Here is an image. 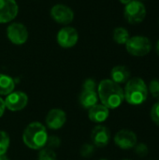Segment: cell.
<instances>
[{
  "instance_id": "3",
  "label": "cell",
  "mask_w": 159,
  "mask_h": 160,
  "mask_svg": "<svg viewBox=\"0 0 159 160\" xmlns=\"http://www.w3.org/2000/svg\"><path fill=\"white\" fill-rule=\"evenodd\" d=\"M48 137L45 126L39 122H33L23 130L22 142L30 149L40 150L45 147Z\"/></svg>"
},
{
  "instance_id": "17",
  "label": "cell",
  "mask_w": 159,
  "mask_h": 160,
  "mask_svg": "<svg viewBox=\"0 0 159 160\" xmlns=\"http://www.w3.org/2000/svg\"><path fill=\"white\" fill-rule=\"evenodd\" d=\"M14 80L8 75L0 73V96H7L14 91Z\"/></svg>"
},
{
  "instance_id": "19",
  "label": "cell",
  "mask_w": 159,
  "mask_h": 160,
  "mask_svg": "<svg viewBox=\"0 0 159 160\" xmlns=\"http://www.w3.org/2000/svg\"><path fill=\"white\" fill-rule=\"evenodd\" d=\"M10 140L7 132L0 130V156L5 155L9 147Z\"/></svg>"
},
{
  "instance_id": "10",
  "label": "cell",
  "mask_w": 159,
  "mask_h": 160,
  "mask_svg": "<svg viewBox=\"0 0 159 160\" xmlns=\"http://www.w3.org/2000/svg\"><path fill=\"white\" fill-rule=\"evenodd\" d=\"M114 143L123 150H129L138 143V138L134 131L130 129H121L114 136Z\"/></svg>"
},
{
  "instance_id": "8",
  "label": "cell",
  "mask_w": 159,
  "mask_h": 160,
  "mask_svg": "<svg viewBox=\"0 0 159 160\" xmlns=\"http://www.w3.org/2000/svg\"><path fill=\"white\" fill-rule=\"evenodd\" d=\"M56 40L58 45L62 48H72L78 43L79 33L74 27L66 25L58 31L56 35Z\"/></svg>"
},
{
  "instance_id": "13",
  "label": "cell",
  "mask_w": 159,
  "mask_h": 160,
  "mask_svg": "<svg viewBox=\"0 0 159 160\" xmlns=\"http://www.w3.org/2000/svg\"><path fill=\"white\" fill-rule=\"evenodd\" d=\"M67 122V114L61 109H52L46 115L45 123L48 128L57 130L63 128Z\"/></svg>"
},
{
  "instance_id": "1",
  "label": "cell",
  "mask_w": 159,
  "mask_h": 160,
  "mask_svg": "<svg viewBox=\"0 0 159 160\" xmlns=\"http://www.w3.org/2000/svg\"><path fill=\"white\" fill-rule=\"evenodd\" d=\"M97 91L101 104L109 110L119 108L125 100L124 89L111 79L102 80L98 83Z\"/></svg>"
},
{
  "instance_id": "28",
  "label": "cell",
  "mask_w": 159,
  "mask_h": 160,
  "mask_svg": "<svg viewBox=\"0 0 159 160\" xmlns=\"http://www.w3.org/2000/svg\"><path fill=\"white\" fill-rule=\"evenodd\" d=\"M119 1H120L123 5H125V6H126V5H127L128 3H130L132 0H119Z\"/></svg>"
},
{
  "instance_id": "31",
  "label": "cell",
  "mask_w": 159,
  "mask_h": 160,
  "mask_svg": "<svg viewBox=\"0 0 159 160\" xmlns=\"http://www.w3.org/2000/svg\"><path fill=\"white\" fill-rule=\"evenodd\" d=\"M99 160H109V159H107V158H100Z\"/></svg>"
},
{
  "instance_id": "21",
  "label": "cell",
  "mask_w": 159,
  "mask_h": 160,
  "mask_svg": "<svg viewBox=\"0 0 159 160\" xmlns=\"http://www.w3.org/2000/svg\"><path fill=\"white\" fill-rule=\"evenodd\" d=\"M148 92L151 96L159 100V79H153L151 80L148 85Z\"/></svg>"
},
{
  "instance_id": "22",
  "label": "cell",
  "mask_w": 159,
  "mask_h": 160,
  "mask_svg": "<svg viewBox=\"0 0 159 160\" xmlns=\"http://www.w3.org/2000/svg\"><path fill=\"white\" fill-rule=\"evenodd\" d=\"M134 150H135L136 155L141 158H144V157L148 156V154H149V147L144 142L137 143L134 147Z\"/></svg>"
},
{
  "instance_id": "12",
  "label": "cell",
  "mask_w": 159,
  "mask_h": 160,
  "mask_svg": "<svg viewBox=\"0 0 159 160\" xmlns=\"http://www.w3.org/2000/svg\"><path fill=\"white\" fill-rule=\"evenodd\" d=\"M91 141L92 143L98 148L106 147L111 141L110 129L102 125L96 126L91 132Z\"/></svg>"
},
{
  "instance_id": "20",
  "label": "cell",
  "mask_w": 159,
  "mask_h": 160,
  "mask_svg": "<svg viewBox=\"0 0 159 160\" xmlns=\"http://www.w3.org/2000/svg\"><path fill=\"white\" fill-rule=\"evenodd\" d=\"M57 157L55 152L51 148H42L38 153L37 160H56Z\"/></svg>"
},
{
  "instance_id": "27",
  "label": "cell",
  "mask_w": 159,
  "mask_h": 160,
  "mask_svg": "<svg viewBox=\"0 0 159 160\" xmlns=\"http://www.w3.org/2000/svg\"><path fill=\"white\" fill-rule=\"evenodd\" d=\"M5 110H6V106H5L4 99H2V98L0 97V117H2V115L4 114Z\"/></svg>"
},
{
  "instance_id": "30",
  "label": "cell",
  "mask_w": 159,
  "mask_h": 160,
  "mask_svg": "<svg viewBox=\"0 0 159 160\" xmlns=\"http://www.w3.org/2000/svg\"><path fill=\"white\" fill-rule=\"evenodd\" d=\"M156 51H157V53L159 55V39L157 40V44H156Z\"/></svg>"
},
{
  "instance_id": "15",
  "label": "cell",
  "mask_w": 159,
  "mask_h": 160,
  "mask_svg": "<svg viewBox=\"0 0 159 160\" xmlns=\"http://www.w3.org/2000/svg\"><path fill=\"white\" fill-rule=\"evenodd\" d=\"M130 70L127 67L123 65L115 66L111 70V80L118 84L127 83L130 79Z\"/></svg>"
},
{
  "instance_id": "4",
  "label": "cell",
  "mask_w": 159,
  "mask_h": 160,
  "mask_svg": "<svg viewBox=\"0 0 159 160\" xmlns=\"http://www.w3.org/2000/svg\"><path fill=\"white\" fill-rule=\"evenodd\" d=\"M126 49L129 54L136 57H142L151 52L152 42L145 36H133L126 43Z\"/></svg>"
},
{
  "instance_id": "23",
  "label": "cell",
  "mask_w": 159,
  "mask_h": 160,
  "mask_svg": "<svg viewBox=\"0 0 159 160\" xmlns=\"http://www.w3.org/2000/svg\"><path fill=\"white\" fill-rule=\"evenodd\" d=\"M95 153V145L93 143H85L80 149V155L83 158H90Z\"/></svg>"
},
{
  "instance_id": "26",
  "label": "cell",
  "mask_w": 159,
  "mask_h": 160,
  "mask_svg": "<svg viewBox=\"0 0 159 160\" xmlns=\"http://www.w3.org/2000/svg\"><path fill=\"white\" fill-rule=\"evenodd\" d=\"M97 82L94 79L92 78H89L87 80H85L83 82V84H82V90H85V91H97Z\"/></svg>"
},
{
  "instance_id": "32",
  "label": "cell",
  "mask_w": 159,
  "mask_h": 160,
  "mask_svg": "<svg viewBox=\"0 0 159 160\" xmlns=\"http://www.w3.org/2000/svg\"><path fill=\"white\" fill-rule=\"evenodd\" d=\"M139 1H142H142H144V0H139Z\"/></svg>"
},
{
  "instance_id": "33",
  "label": "cell",
  "mask_w": 159,
  "mask_h": 160,
  "mask_svg": "<svg viewBox=\"0 0 159 160\" xmlns=\"http://www.w3.org/2000/svg\"><path fill=\"white\" fill-rule=\"evenodd\" d=\"M123 160H130V159H123Z\"/></svg>"
},
{
  "instance_id": "25",
  "label": "cell",
  "mask_w": 159,
  "mask_h": 160,
  "mask_svg": "<svg viewBox=\"0 0 159 160\" xmlns=\"http://www.w3.org/2000/svg\"><path fill=\"white\" fill-rule=\"evenodd\" d=\"M61 144V140L58 136H55V135H52L50 137H48V140H47V147L48 148H51V149H55V148H58Z\"/></svg>"
},
{
  "instance_id": "14",
  "label": "cell",
  "mask_w": 159,
  "mask_h": 160,
  "mask_svg": "<svg viewBox=\"0 0 159 160\" xmlns=\"http://www.w3.org/2000/svg\"><path fill=\"white\" fill-rule=\"evenodd\" d=\"M110 115V110L102 104H96L88 110V118L96 124L105 122Z\"/></svg>"
},
{
  "instance_id": "24",
  "label": "cell",
  "mask_w": 159,
  "mask_h": 160,
  "mask_svg": "<svg viewBox=\"0 0 159 160\" xmlns=\"http://www.w3.org/2000/svg\"><path fill=\"white\" fill-rule=\"evenodd\" d=\"M150 116L152 121L159 127V100L152 106L150 111Z\"/></svg>"
},
{
  "instance_id": "18",
  "label": "cell",
  "mask_w": 159,
  "mask_h": 160,
  "mask_svg": "<svg viewBox=\"0 0 159 160\" xmlns=\"http://www.w3.org/2000/svg\"><path fill=\"white\" fill-rule=\"evenodd\" d=\"M112 38H113V40L117 44H119V45H126V43L129 39L130 36H129V32L127 31V28L119 26V27H116L113 30Z\"/></svg>"
},
{
  "instance_id": "2",
  "label": "cell",
  "mask_w": 159,
  "mask_h": 160,
  "mask_svg": "<svg viewBox=\"0 0 159 160\" xmlns=\"http://www.w3.org/2000/svg\"><path fill=\"white\" fill-rule=\"evenodd\" d=\"M125 100L133 106L142 105L148 98V86L143 79L140 77L130 78L125 86L124 90Z\"/></svg>"
},
{
  "instance_id": "9",
  "label": "cell",
  "mask_w": 159,
  "mask_h": 160,
  "mask_svg": "<svg viewBox=\"0 0 159 160\" xmlns=\"http://www.w3.org/2000/svg\"><path fill=\"white\" fill-rule=\"evenodd\" d=\"M6 109L11 112H19L23 110L28 103V97L24 92L13 91L4 99Z\"/></svg>"
},
{
  "instance_id": "11",
  "label": "cell",
  "mask_w": 159,
  "mask_h": 160,
  "mask_svg": "<svg viewBox=\"0 0 159 160\" xmlns=\"http://www.w3.org/2000/svg\"><path fill=\"white\" fill-rule=\"evenodd\" d=\"M19 7L16 0H0V23H8L18 15Z\"/></svg>"
},
{
  "instance_id": "16",
  "label": "cell",
  "mask_w": 159,
  "mask_h": 160,
  "mask_svg": "<svg viewBox=\"0 0 159 160\" xmlns=\"http://www.w3.org/2000/svg\"><path fill=\"white\" fill-rule=\"evenodd\" d=\"M79 100H80V104L82 108L89 110L91 107L97 104V100H98L97 91L82 90L80 95Z\"/></svg>"
},
{
  "instance_id": "29",
  "label": "cell",
  "mask_w": 159,
  "mask_h": 160,
  "mask_svg": "<svg viewBox=\"0 0 159 160\" xmlns=\"http://www.w3.org/2000/svg\"><path fill=\"white\" fill-rule=\"evenodd\" d=\"M0 160H9V158L6 156V154L5 155H1L0 156Z\"/></svg>"
},
{
  "instance_id": "7",
  "label": "cell",
  "mask_w": 159,
  "mask_h": 160,
  "mask_svg": "<svg viewBox=\"0 0 159 160\" xmlns=\"http://www.w3.org/2000/svg\"><path fill=\"white\" fill-rule=\"evenodd\" d=\"M52 19L59 24L68 25L74 20L73 10L67 5L55 4L50 10Z\"/></svg>"
},
{
  "instance_id": "6",
  "label": "cell",
  "mask_w": 159,
  "mask_h": 160,
  "mask_svg": "<svg viewBox=\"0 0 159 160\" xmlns=\"http://www.w3.org/2000/svg\"><path fill=\"white\" fill-rule=\"evenodd\" d=\"M7 37L14 45L24 44L29 37L26 26L21 22H10L7 27Z\"/></svg>"
},
{
  "instance_id": "5",
  "label": "cell",
  "mask_w": 159,
  "mask_h": 160,
  "mask_svg": "<svg viewBox=\"0 0 159 160\" xmlns=\"http://www.w3.org/2000/svg\"><path fill=\"white\" fill-rule=\"evenodd\" d=\"M146 8L142 1L132 0L126 5L124 9V17L130 24H138L143 22L146 17Z\"/></svg>"
}]
</instances>
